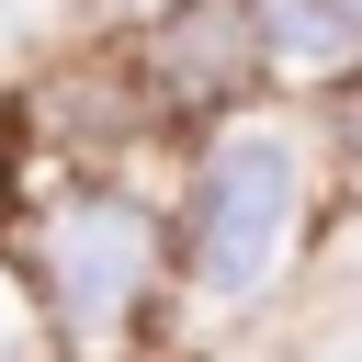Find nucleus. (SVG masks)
<instances>
[{
  "label": "nucleus",
  "instance_id": "nucleus-1",
  "mask_svg": "<svg viewBox=\"0 0 362 362\" xmlns=\"http://www.w3.org/2000/svg\"><path fill=\"white\" fill-rule=\"evenodd\" d=\"M283 226H294V158L272 136H238L215 158V192H204V283L215 294H249L272 260H283Z\"/></svg>",
  "mask_w": 362,
  "mask_h": 362
},
{
  "label": "nucleus",
  "instance_id": "nucleus-2",
  "mask_svg": "<svg viewBox=\"0 0 362 362\" xmlns=\"http://www.w3.org/2000/svg\"><path fill=\"white\" fill-rule=\"evenodd\" d=\"M147 272H158V226L136 204H113V192H90V204H68L45 226V283H57V305L79 328H113L147 294Z\"/></svg>",
  "mask_w": 362,
  "mask_h": 362
},
{
  "label": "nucleus",
  "instance_id": "nucleus-3",
  "mask_svg": "<svg viewBox=\"0 0 362 362\" xmlns=\"http://www.w3.org/2000/svg\"><path fill=\"white\" fill-rule=\"evenodd\" d=\"M170 79H181V102H226L238 90V68H249V11H192V23H170Z\"/></svg>",
  "mask_w": 362,
  "mask_h": 362
},
{
  "label": "nucleus",
  "instance_id": "nucleus-4",
  "mask_svg": "<svg viewBox=\"0 0 362 362\" xmlns=\"http://www.w3.org/2000/svg\"><path fill=\"white\" fill-rule=\"evenodd\" d=\"M260 34H272L283 57H305V68H339V57L362 45V11H351V0H272Z\"/></svg>",
  "mask_w": 362,
  "mask_h": 362
}]
</instances>
